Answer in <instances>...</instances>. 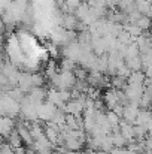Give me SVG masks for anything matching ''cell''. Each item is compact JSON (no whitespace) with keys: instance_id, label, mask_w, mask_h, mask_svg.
I'll return each instance as SVG.
<instances>
[{"instance_id":"3","label":"cell","mask_w":152,"mask_h":154,"mask_svg":"<svg viewBox=\"0 0 152 154\" xmlns=\"http://www.w3.org/2000/svg\"><path fill=\"white\" fill-rule=\"evenodd\" d=\"M15 127V123L12 120V117H7V115H3L1 117V135L4 138H7L10 133H12V129Z\"/></svg>"},{"instance_id":"9","label":"cell","mask_w":152,"mask_h":154,"mask_svg":"<svg viewBox=\"0 0 152 154\" xmlns=\"http://www.w3.org/2000/svg\"><path fill=\"white\" fill-rule=\"evenodd\" d=\"M55 154H64V153H61V151H58V153H55Z\"/></svg>"},{"instance_id":"6","label":"cell","mask_w":152,"mask_h":154,"mask_svg":"<svg viewBox=\"0 0 152 154\" xmlns=\"http://www.w3.org/2000/svg\"><path fill=\"white\" fill-rule=\"evenodd\" d=\"M31 81H33V85L34 87H40L43 85V78L37 73H31Z\"/></svg>"},{"instance_id":"7","label":"cell","mask_w":152,"mask_h":154,"mask_svg":"<svg viewBox=\"0 0 152 154\" xmlns=\"http://www.w3.org/2000/svg\"><path fill=\"white\" fill-rule=\"evenodd\" d=\"M75 75L78 79H85L87 78V72L84 69H75Z\"/></svg>"},{"instance_id":"2","label":"cell","mask_w":152,"mask_h":154,"mask_svg":"<svg viewBox=\"0 0 152 154\" xmlns=\"http://www.w3.org/2000/svg\"><path fill=\"white\" fill-rule=\"evenodd\" d=\"M58 111V106H55L54 103L48 102H42L39 106H37V115H39V120L42 121H51L54 118V115L57 114Z\"/></svg>"},{"instance_id":"1","label":"cell","mask_w":152,"mask_h":154,"mask_svg":"<svg viewBox=\"0 0 152 154\" xmlns=\"http://www.w3.org/2000/svg\"><path fill=\"white\" fill-rule=\"evenodd\" d=\"M19 111H21V105L18 103V100L10 97L7 93H3V96H1V114L7 115V117H15Z\"/></svg>"},{"instance_id":"5","label":"cell","mask_w":152,"mask_h":154,"mask_svg":"<svg viewBox=\"0 0 152 154\" xmlns=\"http://www.w3.org/2000/svg\"><path fill=\"white\" fill-rule=\"evenodd\" d=\"M151 21H152L151 18L145 15V17H140V18L137 20V23H136V24H137L142 30H148V29H151V24H152Z\"/></svg>"},{"instance_id":"4","label":"cell","mask_w":152,"mask_h":154,"mask_svg":"<svg viewBox=\"0 0 152 154\" xmlns=\"http://www.w3.org/2000/svg\"><path fill=\"white\" fill-rule=\"evenodd\" d=\"M7 141H9V144H10L13 148H19V147H22V144H24V141H22V138L19 136L18 130H16V132H12V133L7 136Z\"/></svg>"},{"instance_id":"8","label":"cell","mask_w":152,"mask_h":154,"mask_svg":"<svg viewBox=\"0 0 152 154\" xmlns=\"http://www.w3.org/2000/svg\"><path fill=\"white\" fill-rule=\"evenodd\" d=\"M145 91H146V93L151 96V99H152V82L149 84V85H148V87H146V90H145Z\"/></svg>"}]
</instances>
